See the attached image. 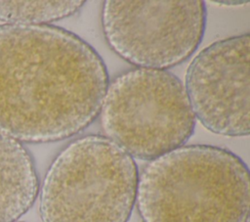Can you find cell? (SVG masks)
<instances>
[{
    "label": "cell",
    "instance_id": "obj_5",
    "mask_svg": "<svg viewBox=\"0 0 250 222\" xmlns=\"http://www.w3.org/2000/svg\"><path fill=\"white\" fill-rule=\"evenodd\" d=\"M206 24L203 1L107 0L102 27L109 47L137 67L166 69L189 58Z\"/></svg>",
    "mask_w": 250,
    "mask_h": 222
},
{
    "label": "cell",
    "instance_id": "obj_4",
    "mask_svg": "<svg viewBox=\"0 0 250 222\" xmlns=\"http://www.w3.org/2000/svg\"><path fill=\"white\" fill-rule=\"evenodd\" d=\"M99 115L104 136L147 161L184 146L196 120L175 74L143 67L123 71L108 83Z\"/></svg>",
    "mask_w": 250,
    "mask_h": 222
},
{
    "label": "cell",
    "instance_id": "obj_8",
    "mask_svg": "<svg viewBox=\"0 0 250 222\" xmlns=\"http://www.w3.org/2000/svg\"><path fill=\"white\" fill-rule=\"evenodd\" d=\"M85 1H0V21L4 23L50 24L77 13Z\"/></svg>",
    "mask_w": 250,
    "mask_h": 222
},
{
    "label": "cell",
    "instance_id": "obj_6",
    "mask_svg": "<svg viewBox=\"0 0 250 222\" xmlns=\"http://www.w3.org/2000/svg\"><path fill=\"white\" fill-rule=\"evenodd\" d=\"M249 33L215 41L187 69L184 86L193 114L215 134H249Z\"/></svg>",
    "mask_w": 250,
    "mask_h": 222
},
{
    "label": "cell",
    "instance_id": "obj_7",
    "mask_svg": "<svg viewBox=\"0 0 250 222\" xmlns=\"http://www.w3.org/2000/svg\"><path fill=\"white\" fill-rule=\"evenodd\" d=\"M33 158L20 141L0 131V222H16L39 194Z\"/></svg>",
    "mask_w": 250,
    "mask_h": 222
},
{
    "label": "cell",
    "instance_id": "obj_3",
    "mask_svg": "<svg viewBox=\"0 0 250 222\" xmlns=\"http://www.w3.org/2000/svg\"><path fill=\"white\" fill-rule=\"evenodd\" d=\"M134 158L104 135L67 144L39 188L42 222H128L136 204Z\"/></svg>",
    "mask_w": 250,
    "mask_h": 222
},
{
    "label": "cell",
    "instance_id": "obj_2",
    "mask_svg": "<svg viewBox=\"0 0 250 222\" xmlns=\"http://www.w3.org/2000/svg\"><path fill=\"white\" fill-rule=\"evenodd\" d=\"M249 170L232 152L184 145L144 166L136 205L143 222H248Z\"/></svg>",
    "mask_w": 250,
    "mask_h": 222
},
{
    "label": "cell",
    "instance_id": "obj_1",
    "mask_svg": "<svg viewBox=\"0 0 250 222\" xmlns=\"http://www.w3.org/2000/svg\"><path fill=\"white\" fill-rule=\"evenodd\" d=\"M109 83L99 53L53 24H0V131L21 143L72 137L100 114Z\"/></svg>",
    "mask_w": 250,
    "mask_h": 222
}]
</instances>
